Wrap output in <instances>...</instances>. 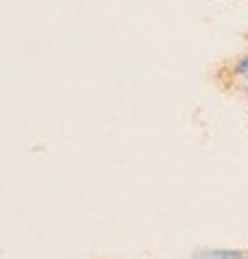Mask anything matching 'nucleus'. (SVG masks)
<instances>
[{
	"mask_svg": "<svg viewBox=\"0 0 248 259\" xmlns=\"http://www.w3.org/2000/svg\"><path fill=\"white\" fill-rule=\"evenodd\" d=\"M192 259H248L243 251H232V248H200Z\"/></svg>",
	"mask_w": 248,
	"mask_h": 259,
	"instance_id": "nucleus-1",
	"label": "nucleus"
},
{
	"mask_svg": "<svg viewBox=\"0 0 248 259\" xmlns=\"http://www.w3.org/2000/svg\"><path fill=\"white\" fill-rule=\"evenodd\" d=\"M235 72H237V75H243V78H248V56H243V59H237V64H235Z\"/></svg>",
	"mask_w": 248,
	"mask_h": 259,
	"instance_id": "nucleus-2",
	"label": "nucleus"
},
{
	"mask_svg": "<svg viewBox=\"0 0 248 259\" xmlns=\"http://www.w3.org/2000/svg\"><path fill=\"white\" fill-rule=\"evenodd\" d=\"M245 94H248V83H245Z\"/></svg>",
	"mask_w": 248,
	"mask_h": 259,
	"instance_id": "nucleus-3",
	"label": "nucleus"
}]
</instances>
